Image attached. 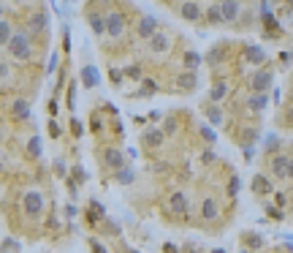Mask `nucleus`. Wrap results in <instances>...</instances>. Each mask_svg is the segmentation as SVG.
I'll list each match as a JSON object with an SVG mask.
<instances>
[{"label":"nucleus","mask_w":293,"mask_h":253,"mask_svg":"<svg viewBox=\"0 0 293 253\" xmlns=\"http://www.w3.org/2000/svg\"><path fill=\"white\" fill-rule=\"evenodd\" d=\"M266 104H269L266 93H252V96H250V101H247V106H250L252 112H263V109H266Z\"/></svg>","instance_id":"21"},{"label":"nucleus","mask_w":293,"mask_h":253,"mask_svg":"<svg viewBox=\"0 0 293 253\" xmlns=\"http://www.w3.org/2000/svg\"><path fill=\"white\" fill-rule=\"evenodd\" d=\"M201 136L206 139V142H215V131L212 128H201Z\"/></svg>","instance_id":"41"},{"label":"nucleus","mask_w":293,"mask_h":253,"mask_svg":"<svg viewBox=\"0 0 293 253\" xmlns=\"http://www.w3.org/2000/svg\"><path fill=\"white\" fill-rule=\"evenodd\" d=\"M204 112H206V117H209L212 125H220V123H223V109H220L217 104H206Z\"/></svg>","instance_id":"23"},{"label":"nucleus","mask_w":293,"mask_h":253,"mask_svg":"<svg viewBox=\"0 0 293 253\" xmlns=\"http://www.w3.org/2000/svg\"><path fill=\"white\" fill-rule=\"evenodd\" d=\"M288 180L293 183V158H288Z\"/></svg>","instance_id":"49"},{"label":"nucleus","mask_w":293,"mask_h":253,"mask_svg":"<svg viewBox=\"0 0 293 253\" xmlns=\"http://www.w3.org/2000/svg\"><path fill=\"white\" fill-rule=\"evenodd\" d=\"M217 215H220V204L215 202V199H204V204H201V218H204V221H215Z\"/></svg>","instance_id":"15"},{"label":"nucleus","mask_w":293,"mask_h":253,"mask_svg":"<svg viewBox=\"0 0 293 253\" xmlns=\"http://www.w3.org/2000/svg\"><path fill=\"white\" fill-rule=\"evenodd\" d=\"M73 98H76V85H71V88H68V106H71V109H73V104H76Z\"/></svg>","instance_id":"40"},{"label":"nucleus","mask_w":293,"mask_h":253,"mask_svg":"<svg viewBox=\"0 0 293 253\" xmlns=\"http://www.w3.org/2000/svg\"><path fill=\"white\" fill-rule=\"evenodd\" d=\"M269 177L288 180V155L285 152H271L269 155Z\"/></svg>","instance_id":"4"},{"label":"nucleus","mask_w":293,"mask_h":253,"mask_svg":"<svg viewBox=\"0 0 293 253\" xmlns=\"http://www.w3.org/2000/svg\"><path fill=\"white\" fill-rule=\"evenodd\" d=\"M255 136H258V134H255V128H247V131L242 134V144H244V147H250V142H252Z\"/></svg>","instance_id":"31"},{"label":"nucleus","mask_w":293,"mask_h":253,"mask_svg":"<svg viewBox=\"0 0 293 253\" xmlns=\"http://www.w3.org/2000/svg\"><path fill=\"white\" fill-rule=\"evenodd\" d=\"M244 242H247V248H261V245H263V237L261 234H244Z\"/></svg>","instance_id":"29"},{"label":"nucleus","mask_w":293,"mask_h":253,"mask_svg":"<svg viewBox=\"0 0 293 253\" xmlns=\"http://www.w3.org/2000/svg\"><path fill=\"white\" fill-rule=\"evenodd\" d=\"M271 79H274V74H271L269 68H258L255 74L250 76V90L252 93H266L271 88Z\"/></svg>","instance_id":"5"},{"label":"nucleus","mask_w":293,"mask_h":253,"mask_svg":"<svg viewBox=\"0 0 293 253\" xmlns=\"http://www.w3.org/2000/svg\"><path fill=\"white\" fill-rule=\"evenodd\" d=\"M163 139H166V134L161 128H146L144 131V144H146V147H161Z\"/></svg>","instance_id":"13"},{"label":"nucleus","mask_w":293,"mask_h":253,"mask_svg":"<svg viewBox=\"0 0 293 253\" xmlns=\"http://www.w3.org/2000/svg\"><path fill=\"white\" fill-rule=\"evenodd\" d=\"M236 191H239V177L234 175V177H231V183H228V194L236 196Z\"/></svg>","instance_id":"35"},{"label":"nucleus","mask_w":293,"mask_h":253,"mask_svg":"<svg viewBox=\"0 0 293 253\" xmlns=\"http://www.w3.org/2000/svg\"><path fill=\"white\" fill-rule=\"evenodd\" d=\"M128 253H138V250H128Z\"/></svg>","instance_id":"54"},{"label":"nucleus","mask_w":293,"mask_h":253,"mask_svg":"<svg viewBox=\"0 0 293 253\" xmlns=\"http://www.w3.org/2000/svg\"><path fill=\"white\" fill-rule=\"evenodd\" d=\"M266 150H269V152H274V150H277V152H279V139L271 136V139H269V144H266Z\"/></svg>","instance_id":"37"},{"label":"nucleus","mask_w":293,"mask_h":253,"mask_svg":"<svg viewBox=\"0 0 293 253\" xmlns=\"http://www.w3.org/2000/svg\"><path fill=\"white\" fill-rule=\"evenodd\" d=\"M0 79H9V65L0 60Z\"/></svg>","instance_id":"45"},{"label":"nucleus","mask_w":293,"mask_h":253,"mask_svg":"<svg viewBox=\"0 0 293 253\" xmlns=\"http://www.w3.org/2000/svg\"><path fill=\"white\" fill-rule=\"evenodd\" d=\"M55 172H57L60 177H65V175H68V169H65V163H63V161H55Z\"/></svg>","instance_id":"38"},{"label":"nucleus","mask_w":293,"mask_h":253,"mask_svg":"<svg viewBox=\"0 0 293 253\" xmlns=\"http://www.w3.org/2000/svg\"><path fill=\"white\" fill-rule=\"evenodd\" d=\"M198 65H201V55H196V52H188V55H185V68H188V71H196Z\"/></svg>","instance_id":"27"},{"label":"nucleus","mask_w":293,"mask_h":253,"mask_svg":"<svg viewBox=\"0 0 293 253\" xmlns=\"http://www.w3.org/2000/svg\"><path fill=\"white\" fill-rule=\"evenodd\" d=\"M87 22H90V28H92V33H95V36H103V33H106V22H103V17L98 14V11H90V14H87Z\"/></svg>","instance_id":"19"},{"label":"nucleus","mask_w":293,"mask_h":253,"mask_svg":"<svg viewBox=\"0 0 293 253\" xmlns=\"http://www.w3.org/2000/svg\"><path fill=\"white\" fill-rule=\"evenodd\" d=\"M11 36H14V28H11L9 22H3V19H0V46H9Z\"/></svg>","instance_id":"25"},{"label":"nucleus","mask_w":293,"mask_h":253,"mask_svg":"<svg viewBox=\"0 0 293 253\" xmlns=\"http://www.w3.org/2000/svg\"><path fill=\"white\" fill-rule=\"evenodd\" d=\"M22 210L28 218H41L44 212V196L41 191H28V194L22 196Z\"/></svg>","instance_id":"3"},{"label":"nucleus","mask_w":293,"mask_h":253,"mask_svg":"<svg viewBox=\"0 0 293 253\" xmlns=\"http://www.w3.org/2000/svg\"><path fill=\"white\" fill-rule=\"evenodd\" d=\"M103 166H106V169H111V172L122 169V166H125V155L117 147H106L103 150Z\"/></svg>","instance_id":"9"},{"label":"nucleus","mask_w":293,"mask_h":253,"mask_svg":"<svg viewBox=\"0 0 293 253\" xmlns=\"http://www.w3.org/2000/svg\"><path fill=\"white\" fill-rule=\"evenodd\" d=\"M106 33H109L111 38H122L125 33H128V25H125V17H122V11H117V9H111L109 14H106Z\"/></svg>","instance_id":"2"},{"label":"nucleus","mask_w":293,"mask_h":253,"mask_svg":"<svg viewBox=\"0 0 293 253\" xmlns=\"http://www.w3.org/2000/svg\"><path fill=\"white\" fill-rule=\"evenodd\" d=\"M225 96H228V85H225L223 79L212 85V90H209V101H212V104H220Z\"/></svg>","instance_id":"16"},{"label":"nucleus","mask_w":293,"mask_h":253,"mask_svg":"<svg viewBox=\"0 0 293 253\" xmlns=\"http://www.w3.org/2000/svg\"><path fill=\"white\" fill-rule=\"evenodd\" d=\"M82 85L87 90L98 85V68H95V65H84V68H82Z\"/></svg>","instance_id":"18"},{"label":"nucleus","mask_w":293,"mask_h":253,"mask_svg":"<svg viewBox=\"0 0 293 253\" xmlns=\"http://www.w3.org/2000/svg\"><path fill=\"white\" fill-rule=\"evenodd\" d=\"M269 218H277V221H282L285 212H282V210H277V207H269Z\"/></svg>","instance_id":"39"},{"label":"nucleus","mask_w":293,"mask_h":253,"mask_svg":"<svg viewBox=\"0 0 293 253\" xmlns=\"http://www.w3.org/2000/svg\"><path fill=\"white\" fill-rule=\"evenodd\" d=\"M49 136H52V139L60 136V125H57V123H49Z\"/></svg>","instance_id":"44"},{"label":"nucleus","mask_w":293,"mask_h":253,"mask_svg":"<svg viewBox=\"0 0 293 253\" xmlns=\"http://www.w3.org/2000/svg\"><path fill=\"white\" fill-rule=\"evenodd\" d=\"M28 152H30V155H41V139H38V136H33L28 142Z\"/></svg>","instance_id":"30"},{"label":"nucleus","mask_w":293,"mask_h":253,"mask_svg":"<svg viewBox=\"0 0 293 253\" xmlns=\"http://www.w3.org/2000/svg\"><path fill=\"white\" fill-rule=\"evenodd\" d=\"M11 112H14L17 120H28L30 117V106H28V101H22V98H17V101L11 104Z\"/></svg>","instance_id":"22"},{"label":"nucleus","mask_w":293,"mask_h":253,"mask_svg":"<svg viewBox=\"0 0 293 253\" xmlns=\"http://www.w3.org/2000/svg\"><path fill=\"white\" fill-rule=\"evenodd\" d=\"M73 175H76V180H82V183H84V177H87L82 169H79V166H76V169H73Z\"/></svg>","instance_id":"48"},{"label":"nucleus","mask_w":293,"mask_h":253,"mask_svg":"<svg viewBox=\"0 0 293 253\" xmlns=\"http://www.w3.org/2000/svg\"><path fill=\"white\" fill-rule=\"evenodd\" d=\"M212 253H225V250H223V248H215V250H212Z\"/></svg>","instance_id":"51"},{"label":"nucleus","mask_w":293,"mask_h":253,"mask_svg":"<svg viewBox=\"0 0 293 253\" xmlns=\"http://www.w3.org/2000/svg\"><path fill=\"white\" fill-rule=\"evenodd\" d=\"M188 210H190L188 196H185L182 191H174V194L169 196V212H174V215H185Z\"/></svg>","instance_id":"10"},{"label":"nucleus","mask_w":293,"mask_h":253,"mask_svg":"<svg viewBox=\"0 0 293 253\" xmlns=\"http://www.w3.org/2000/svg\"><path fill=\"white\" fill-rule=\"evenodd\" d=\"M279 57H282V65H290V60H293V55H290V52H282V55H279Z\"/></svg>","instance_id":"47"},{"label":"nucleus","mask_w":293,"mask_h":253,"mask_svg":"<svg viewBox=\"0 0 293 253\" xmlns=\"http://www.w3.org/2000/svg\"><path fill=\"white\" fill-rule=\"evenodd\" d=\"M177 131V123L174 120H166V128H163V134H174Z\"/></svg>","instance_id":"42"},{"label":"nucleus","mask_w":293,"mask_h":253,"mask_svg":"<svg viewBox=\"0 0 293 253\" xmlns=\"http://www.w3.org/2000/svg\"><path fill=\"white\" fill-rule=\"evenodd\" d=\"M239 253H250V250H239Z\"/></svg>","instance_id":"53"},{"label":"nucleus","mask_w":293,"mask_h":253,"mask_svg":"<svg viewBox=\"0 0 293 253\" xmlns=\"http://www.w3.org/2000/svg\"><path fill=\"white\" fill-rule=\"evenodd\" d=\"M9 52H11V57H17V60H30L33 57V46H30L28 33H14L11 41H9Z\"/></svg>","instance_id":"1"},{"label":"nucleus","mask_w":293,"mask_h":253,"mask_svg":"<svg viewBox=\"0 0 293 253\" xmlns=\"http://www.w3.org/2000/svg\"><path fill=\"white\" fill-rule=\"evenodd\" d=\"M206 14V22L209 25H223V14H220V3H212L209 9L204 11Z\"/></svg>","instance_id":"24"},{"label":"nucleus","mask_w":293,"mask_h":253,"mask_svg":"<svg viewBox=\"0 0 293 253\" xmlns=\"http://www.w3.org/2000/svg\"><path fill=\"white\" fill-rule=\"evenodd\" d=\"M179 90H193L198 85V76H196V71H185V74H179Z\"/></svg>","instance_id":"20"},{"label":"nucleus","mask_w":293,"mask_h":253,"mask_svg":"<svg viewBox=\"0 0 293 253\" xmlns=\"http://www.w3.org/2000/svg\"><path fill=\"white\" fill-rule=\"evenodd\" d=\"M119 76H122L119 71H111V82H114V85H119Z\"/></svg>","instance_id":"50"},{"label":"nucleus","mask_w":293,"mask_h":253,"mask_svg":"<svg viewBox=\"0 0 293 253\" xmlns=\"http://www.w3.org/2000/svg\"><path fill=\"white\" fill-rule=\"evenodd\" d=\"M271 196H274V202H277V207H279V210H282L285 204H288V196H285V194H279V191H274Z\"/></svg>","instance_id":"34"},{"label":"nucleus","mask_w":293,"mask_h":253,"mask_svg":"<svg viewBox=\"0 0 293 253\" xmlns=\"http://www.w3.org/2000/svg\"><path fill=\"white\" fill-rule=\"evenodd\" d=\"M158 33V19L155 17H141L138 19V28H136V36H141L144 41H150L152 36Z\"/></svg>","instance_id":"11"},{"label":"nucleus","mask_w":293,"mask_h":253,"mask_svg":"<svg viewBox=\"0 0 293 253\" xmlns=\"http://www.w3.org/2000/svg\"><path fill=\"white\" fill-rule=\"evenodd\" d=\"M163 253H179V248H177V245H171V242H166L163 245Z\"/></svg>","instance_id":"46"},{"label":"nucleus","mask_w":293,"mask_h":253,"mask_svg":"<svg viewBox=\"0 0 293 253\" xmlns=\"http://www.w3.org/2000/svg\"><path fill=\"white\" fill-rule=\"evenodd\" d=\"M90 248H92V253H106V248H103L101 242H98V239H92V242H90Z\"/></svg>","instance_id":"43"},{"label":"nucleus","mask_w":293,"mask_h":253,"mask_svg":"<svg viewBox=\"0 0 293 253\" xmlns=\"http://www.w3.org/2000/svg\"><path fill=\"white\" fill-rule=\"evenodd\" d=\"M0 19H3V6H0Z\"/></svg>","instance_id":"52"},{"label":"nucleus","mask_w":293,"mask_h":253,"mask_svg":"<svg viewBox=\"0 0 293 253\" xmlns=\"http://www.w3.org/2000/svg\"><path fill=\"white\" fill-rule=\"evenodd\" d=\"M90 212H92V215H95V218H103V207L95 202V199H92V202H90Z\"/></svg>","instance_id":"33"},{"label":"nucleus","mask_w":293,"mask_h":253,"mask_svg":"<svg viewBox=\"0 0 293 253\" xmlns=\"http://www.w3.org/2000/svg\"><path fill=\"white\" fill-rule=\"evenodd\" d=\"M182 19H188V22H198V19H201V6L198 3H185L182 6Z\"/></svg>","instance_id":"17"},{"label":"nucleus","mask_w":293,"mask_h":253,"mask_svg":"<svg viewBox=\"0 0 293 253\" xmlns=\"http://www.w3.org/2000/svg\"><path fill=\"white\" fill-rule=\"evenodd\" d=\"M114 180H117V183H122V185H130L133 183V172L128 169V166H122V169L114 172Z\"/></svg>","instance_id":"26"},{"label":"nucleus","mask_w":293,"mask_h":253,"mask_svg":"<svg viewBox=\"0 0 293 253\" xmlns=\"http://www.w3.org/2000/svg\"><path fill=\"white\" fill-rule=\"evenodd\" d=\"M220 14H223V22H236L242 17V3L239 0H220Z\"/></svg>","instance_id":"8"},{"label":"nucleus","mask_w":293,"mask_h":253,"mask_svg":"<svg viewBox=\"0 0 293 253\" xmlns=\"http://www.w3.org/2000/svg\"><path fill=\"white\" fill-rule=\"evenodd\" d=\"M125 76H130V79H141V68H138V65H128V68H125Z\"/></svg>","instance_id":"32"},{"label":"nucleus","mask_w":293,"mask_h":253,"mask_svg":"<svg viewBox=\"0 0 293 253\" xmlns=\"http://www.w3.org/2000/svg\"><path fill=\"white\" fill-rule=\"evenodd\" d=\"M252 191H255V196H271L277 191V185L269 175H255L252 177Z\"/></svg>","instance_id":"6"},{"label":"nucleus","mask_w":293,"mask_h":253,"mask_svg":"<svg viewBox=\"0 0 293 253\" xmlns=\"http://www.w3.org/2000/svg\"><path fill=\"white\" fill-rule=\"evenodd\" d=\"M290 93H293V82H290Z\"/></svg>","instance_id":"55"},{"label":"nucleus","mask_w":293,"mask_h":253,"mask_svg":"<svg viewBox=\"0 0 293 253\" xmlns=\"http://www.w3.org/2000/svg\"><path fill=\"white\" fill-rule=\"evenodd\" d=\"M242 55H244V60H247L250 65H263L266 63V52L261 49V46H244Z\"/></svg>","instance_id":"12"},{"label":"nucleus","mask_w":293,"mask_h":253,"mask_svg":"<svg viewBox=\"0 0 293 253\" xmlns=\"http://www.w3.org/2000/svg\"><path fill=\"white\" fill-rule=\"evenodd\" d=\"M71 131H73V136H82V123H79V120H71Z\"/></svg>","instance_id":"36"},{"label":"nucleus","mask_w":293,"mask_h":253,"mask_svg":"<svg viewBox=\"0 0 293 253\" xmlns=\"http://www.w3.org/2000/svg\"><path fill=\"white\" fill-rule=\"evenodd\" d=\"M30 28H33V30H44V28H46V11H38V14H33Z\"/></svg>","instance_id":"28"},{"label":"nucleus","mask_w":293,"mask_h":253,"mask_svg":"<svg viewBox=\"0 0 293 253\" xmlns=\"http://www.w3.org/2000/svg\"><path fill=\"white\" fill-rule=\"evenodd\" d=\"M146 49H150L152 55H166V52L171 49V38L166 36V33H161V30H158L155 36H152L150 41H146Z\"/></svg>","instance_id":"7"},{"label":"nucleus","mask_w":293,"mask_h":253,"mask_svg":"<svg viewBox=\"0 0 293 253\" xmlns=\"http://www.w3.org/2000/svg\"><path fill=\"white\" fill-rule=\"evenodd\" d=\"M225 55H228V46L225 44H217V46H212L209 49V55H206V63L209 65H220L225 60Z\"/></svg>","instance_id":"14"}]
</instances>
